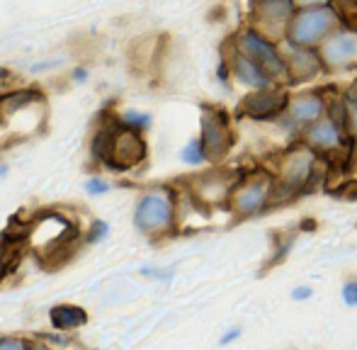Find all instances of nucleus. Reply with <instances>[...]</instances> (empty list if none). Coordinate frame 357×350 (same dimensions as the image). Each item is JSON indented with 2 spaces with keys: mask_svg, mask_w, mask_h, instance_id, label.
<instances>
[{
  "mask_svg": "<svg viewBox=\"0 0 357 350\" xmlns=\"http://www.w3.org/2000/svg\"><path fill=\"white\" fill-rule=\"evenodd\" d=\"M134 229L149 238H163L178 229L180 209L178 195L170 188H151L139 197L134 207Z\"/></svg>",
  "mask_w": 357,
  "mask_h": 350,
  "instance_id": "obj_1",
  "label": "nucleus"
},
{
  "mask_svg": "<svg viewBox=\"0 0 357 350\" xmlns=\"http://www.w3.org/2000/svg\"><path fill=\"white\" fill-rule=\"evenodd\" d=\"M319 153L311 151L304 142L284 151L275 168V204L294 199L311 185L316 178V166H319Z\"/></svg>",
  "mask_w": 357,
  "mask_h": 350,
  "instance_id": "obj_2",
  "label": "nucleus"
},
{
  "mask_svg": "<svg viewBox=\"0 0 357 350\" xmlns=\"http://www.w3.org/2000/svg\"><path fill=\"white\" fill-rule=\"evenodd\" d=\"M275 204V175L270 171H253L241 175L229 197V209L236 219H253Z\"/></svg>",
  "mask_w": 357,
  "mask_h": 350,
  "instance_id": "obj_3",
  "label": "nucleus"
},
{
  "mask_svg": "<svg viewBox=\"0 0 357 350\" xmlns=\"http://www.w3.org/2000/svg\"><path fill=\"white\" fill-rule=\"evenodd\" d=\"M340 24V13L333 5L326 8H301L294 13L289 27H287V44L304 49H319Z\"/></svg>",
  "mask_w": 357,
  "mask_h": 350,
  "instance_id": "obj_4",
  "label": "nucleus"
},
{
  "mask_svg": "<svg viewBox=\"0 0 357 350\" xmlns=\"http://www.w3.org/2000/svg\"><path fill=\"white\" fill-rule=\"evenodd\" d=\"M234 47L241 54H245L248 59H253L270 78L275 86H287L289 83V68H287V56L280 49V44L275 39L265 37L258 29H243L238 37L234 39Z\"/></svg>",
  "mask_w": 357,
  "mask_h": 350,
  "instance_id": "obj_5",
  "label": "nucleus"
},
{
  "mask_svg": "<svg viewBox=\"0 0 357 350\" xmlns=\"http://www.w3.org/2000/svg\"><path fill=\"white\" fill-rule=\"evenodd\" d=\"M199 139L204 144L209 163H221L229 156L231 146H234V129H231L224 109L204 105L202 117H199Z\"/></svg>",
  "mask_w": 357,
  "mask_h": 350,
  "instance_id": "obj_6",
  "label": "nucleus"
},
{
  "mask_svg": "<svg viewBox=\"0 0 357 350\" xmlns=\"http://www.w3.org/2000/svg\"><path fill=\"white\" fill-rule=\"evenodd\" d=\"M301 142L316 151L319 156H333V153H340L350 142L348 129L345 124H340L338 119H333L331 114L321 117L319 122H314L311 127H306L301 132Z\"/></svg>",
  "mask_w": 357,
  "mask_h": 350,
  "instance_id": "obj_7",
  "label": "nucleus"
},
{
  "mask_svg": "<svg viewBox=\"0 0 357 350\" xmlns=\"http://www.w3.org/2000/svg\"><path fill=\"white\" fill-rule=\"evenodd\" d=\"M319 54L326 71H348L357 66V29L345 24L338 27L319 47Z\"/></svg>",
  "mask_w": 357,
  "mask_h": 350,
  "instance_id": "obj_8",
  "label": "nucleus"
},
{
  "mask_svg": "<svg viewBox=\"0 0 357 350\" xmlns=\"http://www.w3.org/2000/svg\"><path fill=\"white\" fill-rule=\"evenodd\" d=\"M287 102L289 95L284 93V88H268V90H255L243 98V102L238 105V112L243 117L258 119V122H270V119H280L287 112Z\"/></svg>",
  "mask_w": 357,
  "mask_h": 350,
  "instance_id": "obj_9",
  "label": "nucleus"
},
{
  "mask_svg": "<svg viewBox=\"0 0 357 350\" xmlns=\"http://www.w3.org/2000/svg\"><path fill=\"white\" fill-rule=\"evenodd\" d=\"M294 13V0H255L253 15L255 24H258L255 29L270 39H275V34L287 37V27H289Z\"/></svg>",
  "mask_w": 357,
  "mask_h": 350,
  "instance_id": "obj_10",
  "label": "nucleus"
},
{
  "mask_svg": "<svg viewBox=\"0 0 357 350\" xmlns=\"http://www.w3.org/2000/svg\"><path fill=\"white\" fill-rule=\"evenodd\" d=\"M144 132L122 127L117 122V137H114V151H112V171H132L146 161V139Z\"/></svg>",
  "mask_w": 357,
  "mask_h": 350,
  "instance_id": "obj_11",
  "label": "nucleus"
},
{
  "mask_svg": "<svg viewBox=\"0 0 357 350\" xmlns=\"http://www.w3.org/2000/svg\"><path fill=\"white\" fill-rule=\"evenodd\" d=\"M326 114H328V98H324V93H301V95L289 98L284 119L291 127L304 132L306 127L319 122Z\"/></svg>",
  "mask_w": 357,
  "mask_h": 350,
  "instance_id": "obj_12",
  "label": "nucleus"
},
{
  "mask_svg": "<svg viewBox=\"0 0 357 350\" xmlns=\"http://www.w3.org/2000/svg\"><path fill=\"white\" fill-rule=\"evenodd\" d=\"M241 175L229 178V173H207L199 175L197 180H192V197L197 202L207 204V207H226L231 197V190L238 183Z\"/></svg>",
  "mask_w": 357,
  "mask_h": 350,
  "instance_id": "obj_13",
  "label": "nucleus"
},
{
  "mask_svg": "<svg viewBox=\"0 0 357 350\" xmlns=\"http://www.w3.org/2000/svg\"><path fill=\"white\" fill-rule=\"evenodd\" d=\"M226 63H229L231 78H234L238 86L248 88L250 93H255V90L275 88L273 78H270L268 73H265L263 68L253 61V59H248L245 54H241L236 47H231V54H229V59H226Z\"/></svg>",
  "mask_w": 357,
  "mask_h": 350,
  "instance_id": "obj_14",
  "label": "nucleus"
},
{
  "mask_svg": "<svg viewBox=\"0 0 357 350\" xmlns=\"http://www.w3.org/2000/svg\"><path fill=\"white\" fill-rule=\"evenodd\" d=\"M287 68H289V83H304L316 78L319 73L326 71L324 61H321L319 49H304L287 44Z\"/></svg>",
  "mask_w": 357,
  "mask_h": 350,
  "instance_id": "obj_15",
  "label": "nucleus"
},
{
  "mask_svg": "<svg viewBox=\"0 0 357 350\" xmlns=\"http://www.w3.org/2000/svg\"><path fill=\"white\" fill-rule=\"evenodd\" d=\"M114 137H117V119L114 122H105L95 129L93 142H90V158L100 166L112 163V151H114Z\"/></svg>",
  "mask_w": 357,
  "mask_h": 350,
  "instance_id": "obj_16",
  "label": "nucleus"
},
{
  "mask_svg": "<svg viewBox=\"0 0 357 350\" xmlns=\"http://www.w3.org/2000/svg\"><path fill=\"white\" fill-rule=\"evenodd\" d=\"M34 102H42V93L32 88L24 90H15V93H8L0 98V122H10L15 114H20L24 107Z\"/></svg>",
  "mask_w": 357,
  "mask_h": 350,
  "instance_id": "obj_17",
  "label": "nucleus"
},
{
  "mask_svg": "<svg viewBox=\"0 0 357 350\" xmlns=\"http://www.w3.org/2000/svg\"><path fill=\"white\" fill-rule=\"evenodd\" d=\"M49 319H52V326L56 331L66 333L73 331V328H80L88 324V312L78 304H56V307L49 312Z\"/></svg>",
  "mask_w": 357,
  "mask_h": 350,
  "instance_id": "obj_18",
  "label": "nucleus"
},
{
  "mask_svg": "<svg viewBox=\"0 0 357 350\" xmlns=\"http://www.w3.org/2000/svg\"><path fill=\"white\" fill-rule=\"evenodd\" d=\"M180 158H183V163H188V166H204V163H209L207 151H204V144L199 137L192 139V142L180 151Z\"/></svg>",
  "mask_w": 357,
  "mask_h": 350,
  "instance_id": "obj_19",
  "label": "nucleus"
},
{
  "mask_svg": "<svg viewBox=\"0 0 357 350\" xmlns=\"http://www.w3.org/2000/svg\"><path fill=\"white\" fill-rule=\"evenodd\" d=\"M117 122L122 127H129V129H137V132H146L151 127V114L146 112H139V109H127L117 117Z\"/></svg>",
  "mask_w": 357,
  "mask_h": 350,
  "instance_id": "obj_20",
  "label": "nucleus"
},
{
  "mask_svg": "<svg viewBox=\"0 0 357 350\" xmlns=\"http://www.w3.org/2000/svg\"><path fill=\"white\" fill-rule=\"evenodd\" d=\"M107 234H109V227H107V222H102V219H95L93 224H90V231H88V243H100V241H105L107 238Z\"/></svg>",
  "mask_w": 357,
  "mask_h": 350,
  "instance_id": "obj_21",
  "label": "nucleus"
},
{
  "mask_svg": "<svg viewBox=\"0 0 357 350\" xmlns=\"http://www.w3.org/2000/svg\"><path fill=\"white\" fill-rule=\"evenodd\" d=\"M340 297H343V304L350 309L357 307V277L345 280L343 289H340Z\"/></svg>",
  "mask_w": 357,
  "mask_h": 350,
  "instance_id": "obj_22",
  "label": "nucleus"
},
{
  "mask_svg": "<svg viewBox=\"0 0 357 350\" xmlns=\"http://www.w3.org/2000/svg\"><path fill=\"white\" fill-rule=\"evenodd\" d=\"M0 350H32V341L20 336H3L0 338Z\"/></svg>",
  "mask_w": 357,
  "mask_h": 350,
  "instance_id": "obj_23",
  "label": "nucleus"
},
{
  "mask_svg": "<svg viewBox=\"0 0 357 350\" xmlns=\"http://www.w3.org/2000/svg\"><path fill=\"white\" fill-rule=\"evenodd\" d=\"M10 265H13V246L0 236V277L8 273Z\"/></svg>",
  "mask_w": 357,
  "mask_h": 350,
  "instance_id": "obj_24",
  "label": "nucleus"
},
{
  "mask_svg": "<svg viewBox=\"0 0 357 350\" xmlns=\"http://www.w3.org/2000/svg\"><path fill=\"white\" fill-rule=\"evenodd\" d=\"M345 129H348L350 142H357V105H348V112H345Z\"/></svg>",
  "mask_w": 357,
  "mask_h": 350,
  "instance_id": "obj_25",
  "label": "nucleus"
},
{
  "mask_svg": "<svg viewBox=\"0 0 357 350\" xmlns=\"http://www.w3.org/2000/svg\"><path fill=\"white\" fill-rule=\"evenodd\" d=\"M109 190V183L102 178H90L88 183H85V192L88 195H105Z\"/></svg>",
  "mask_w": 357,
  "mask_h": 350,
  "instance_id": "obj_26",
  "label": "nucleus"
},
{
  "mask_svg": "<svg viewBox=\"0 0 357 350\" xmlns=\"http://www.w3.org/2000/svg\"><path fill=\"white\" fill-rule=\"evenodd\" d=\"M314 297V289L309 287V284H299V287H294V292H291V299L294 302H306V299Z\"/></svg>",
  "mask_w": 357,
  "mask_h": 350,
  "instance_id": "obj_27",
  "label": "nucleus"
},
{
  "mask_svg": "<svg viewBox=\"0 0 357 350\" xmlns=\"http://www.w3.org/2000/svg\"><path fill=\"white\" fill-rule=\"evenodd\" d=\"M326 5H333V0H294V8H326Z\"/></svg>",
  "mask_w": 357,
  "mask_h": 350,
  "instance_id": "obj_28",
  "label": "nucleus"
},
{
  "mask_svg": "<svg viewBox=\"0 0 357 350\" xmlns=\"http://www.w3.org/2000/svg\"><path fill=\"white\" fill-rule=\"evenodd\" d=\"M238 338H241V328H229V333H224L219 338V346H229V343L238 341Z\"/></svg>",
  "mask_w": 357,
  "mask_h": 350,
  "instance_id": "obj_29",
  "label": "nucleus"
},
{
  "mask_svg": "<svg viewBox=\"0 0 357 350\" xmlns=\"http://www.w3.org/2000/svg\"><path fill=\"white\" fill-rule=\"evenodd\" d=\"M343 98H345V102H348V105H357V78H355L353 83H350L348 88H345Z\"/></svg>",
  "mask_w": 357,
  "mask_h": 350,
  "instance_id": "obj_30",
  "label": "nucleus"
},
{
  "mask_svg": "<svg viewBox=\"0 0 357 350\" xmlns=\"http://www.w3.org/2000/svg\"><path fill=\"white\" fill-rule=\"evenodd\" d=\"M85 76H88V71H85V68H75V71H73V78H75L78 83H83V81H85Z\"/></svg>",
  "mask_w": 357,
  "mask_h": 350,
  "instance_id": "obj_31",
  "label": "nucleus"
},
{
  "mask_svg": "<svg viewBox=\"0 0 357 350\" xmlns=\"http://www.w3.org/2000/svg\"><path fill=\"white\" fill-rule=\"evenodd\" d=\"M32 350H56V348L47 346V343H32Z\"/></svg>",
  "mask_w": 357,
  "mask_h": 350,
  "instance_id": "obj_32",
  "label": "nucleus"
},
{
  "mask_svg": "<svg viewBox=\"0 0 357 350\" xmlns=\"http://www.w3.org/2000/svg\"><path fill=\"white\" fill-rule=\"evenodd\" d=\"M353 3H355V5H357V0H353Z\"/></svg>",
  "mask_w": 357,
  "mask_h": 350,
  "instance_id": "obj_33",
  "label": "nucleus"
}]
</instances>
